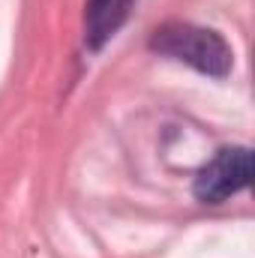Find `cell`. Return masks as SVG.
<instances>
[{"instance_id":"cell-1","label":"cell","mask_w":255,"mask_h":258,"mask_svg":"<svg viewBox=\"0 0 255 258\" xmlns=\"http://www.w3.org/2000/svg\"><path fill=\"white\" fill-rule=\"evenodd\" d=\"M150 48L192 66L204 75H213V78H225L234 63L228 42L216 30L183 24V21H171V24L156 27L150 36Z\"/></svg>"},{"instance_id":"cell-2","label":"cell","mask_w":255,"mask_h":258,"mask_svg":"<svg viewBox=\"0 0 255 258\" xmlns=\"http://www.w3.org/2000/svg\"><path fill=\"white\" fill-rule=\"evenodd\" d=\"M249 180H252V150L249 147H225L198 171L192 192L204 204H219L234 192L246 189Z\"/></svg>"},{"instance_id":"cell-3","label":"cell","mask_w":255,"mask_h":258,"mask_svg":"<svg viewBox=\"0 0 255 258\" xmlns=\"http://www.w3.org/2000/svg\"><path fill=\"white\" fill-rule=\"evenodd\" d=\"M135 0H87V15H84V39L96 51L102 48L129 18Z\"/></svg>"}]
</instances>
